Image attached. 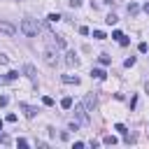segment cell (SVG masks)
<instances>
[{
  "label": "cell",
  "mask_w": 149,
  "mask_h": 149,
  "mask_svg": "<svg viewBox=\"0 0 149 149\" xmlns=\"http://www.w3.org/2000/svg\"><path fill=\"white\" fill-rule=\"evenodd\" d=\"M19 28H21V33H23L26 37H35V35L40 33L37 21H35V19H30V16H26V19L21 21V26H19Z\"/></svg>",
  "instance_id": "obj_1"
},
{
  "label": "cell",
  "mask_w": 149,
  "mask_h": 149,
  "mask_svg": "<svg viewBox=\"0 0 149 149\" xmlns=\"http://www.w3.org/2000/svg\"><path fill=\"white\" fill-rule=\"evenodd\" d=\"M74 114H77V121L79 123H88V109L84 105H74Z\"/></svg>",
  "instance_id": "obj_2"
},
{
  "label": "cell",
  "mask_w": 149,
  "mask_h": 149,
  "mask_svg": "<svg viewBox=\"0 0 149 149\" xmlns=\"http://www.w3.org/2000/svg\"><path fill=\"white\" fill-rule=\"evenodd\" d=\"M0 33L7 35V37H14L16 35V26H12L9 21H0Z\"/></svg>",
  "instance_id": "obj_3"
},
{
  "label": "cell",
  "mask_w": 149,
  "mask_h": 149,
  "mask_svg": "<svg viewBox=\"0 0 149 149\" xmlns=\"http://www.w3.org/2000/svg\"><path fill=\"white\" fill-rule=\"evenodd\" d=\"M44 63H47V65H51V68H54V65H56V63H58V54H56V51H54V49H44Z\"/></svg>",
  "instance_id": "obj_4"
},
{
  "label": "cell",
  "mask_w": 149,
  "mask_h": 149,
  "mask_svg": "<svg viewBox=\"0 0 149 149\" xmlns=\"http://www.w3.org/2000/svg\"><path fill=\"white\" fill-rule=\"evenodd\" d=\"M84 107H86L88 112H93V109L98 107V100H95V95H93V93H88V95L84 98Z\"/></svg>",
  "instance_id": "obj_5"
},
{
  "label": "cell",
  "mask_w": 149,
  "mask_h": 149,
  "mask_svg": "<svg viewBox=\"0 0 149 149\" xmlns=\"http://www.w3.org/2000/svg\"><path fill=\"white\" fill-rule=\"evenodd\" d=\"M23 72H26V77H28V79H30L33 84L37 81V72H35V68H33L30 63H26V65H23Z\"/></svg>",
  "instance_id": "obj_6"
},
{
  "label": "cell",
  "mask_w": 149,
  "mask_h": 149,
  "mask_svg": "<svg viewBox=\"0 0 149 149\" xmlns=\"http://www.w3.org/2000/svg\"><path fill=\"white\" fill-rule=\"evenodd\" d=\"M19 107H21V109H23V114H26V116H28V119H33V116H35V114H37V109H35V107H33V105H26V102H21V105H19Z\"/></svg>",
  "instance_id": "obj_7"
},
{
  "label": "cell",
  "mask_w": 149,
  "mask_h": 149,
  "mask_svg": "<svg viewBox=\"0 0 149 149\" xmlns=\"http://www.w3.org/2000/svg\"><path fill=\"white\" fill-rule=\"evenodd\" d=\"M61 81H63V84H79V77H77V74H63Z\"/></svg>",
  "instance_id": "obj_8"
},
{
  "label": "cell",
  "mask_w": 149,
  "mask_h": 149,
  "mask_svg": "<svg viewBox=\"0 0 149 149\" xmlns=\"http://www.w3.org/2000/svg\"><path fill=\"white\" fill-rule=\"evenodd\" d=\"M65 63H68L70 68H72V65H77V63H79V61H77V54H72V51H68V54H65Z\"/></svg>",
  "instance_id": "obj_9"
},
{
  "label": "cell",
  "mask_w": 149,
  "mask_h": 149,
  "mask_svg": "<svg viewBox=\"0 0 149 149\" xmlns=\"http://www.w3.org/2000/svg\"><path fill=\"white\" fill-rule=\"evenodd\" d=\"M91 77H95V79H105L107 74H105V70H100V68H93V70H91Z\"/></svg>",
  "instance_id": "obj_10"
},
{
  "label": "cell",
  "mask_w": 149,
  "mask_h": 149,
  "mask_svg": "<svg viewBox=\"0 0 149 149\" xmlns=\"http://www.w3.org/2000/svg\"><path fill=\"white\" fill-rule=\"evenodd\" d=\"M102 142H105V144H109V147H114V144H116L119 140H116L114 135H105V137H102Z\"/></svg>",
  "instance_id": "obj_11"
},
{
  "label": "cell",
  "mask_w": 149,
  "mask_h": 149,
  "mask_svg": "<svg viewBox=\"0 0 149 149\" xmlns=\"http://www.w3.org/2000/svg\"><path fill=\"white\" fill-rule=\"evenodd\" d=\"M126 9H128V14H130V16H135V14H137V12H140V7H137V5H135V2H130V5H128V7H126Z\"/></svg>",
  "instance_id": "obj_12"
},
{
  "label": "cell",
  "mask_w": 149,
  "mask_h": 149,
  "mask_svg": "<svg viewBox=\"0 0 149 149\" xmlns=\"http://www.w3.org/2000/svg\"><path fill=\"white\" fill-rule=\"evenodd\" d=\"M116 21H119V19H116V14H107V16H105V23H107V26H114Z\"/></svg>",
  "instance_id": "obj_13"
},
{
  "label": "cell",
  "mask_w": 149,
  "mask_h": 149,
  "mask_svg": "<svg viewBox=\"0 0 149 149\" xmlns=\"http://www.w3.org/2000/svg\"><path fill=\"white\" fill-rule=\"evenodd\" d=\"M16 77H19V72H16V70H9V72H7V77H5V81H14Z\"/></svg>",
  "instance_id": "obj_14"
},
{
  "label": "cell",
  "mask_w": 149,
  "mask_h": 149,
  "mask_svg": "<svg viewBox=\"0 0 149 149\" xmlns=\"http://www.w3.org/2000/svg\"><path fill=\"white\" fill-rule=\"evenodd\" d=\"M61 107H63V109H70V107H72V98H63V100H61Z\"/></svg>",
  "instance_id": "obj_15"
},
{
  "label": "cell",
  "mask_w": 149,
  "mask_h": 149,
  "mask_svg": "<svg viewBox=\"0 0 149 149\" xmlns=\"http://www.w3.org/2000/svg\"><path fill=\"white\" fill-rule=\"evenodd\" d=\"M114 130H116V133H121V135H128V130H126V126H123V123H116V126H114Z\"/></svg>",
  "instance_id": "obj_16"
},
{
  "label": "cell",
  "mask_w": 149,
  "mask_h": 149,
  "mask_svg": "<svg viewBox=\"0 0 149 149\" xmlns=\"http://www.w3.org/2000/svg\"><path fill=\"white\" fill-rule=\"evenodd\" d=\"M93 37H95V40H100V42H102V40H105V33H102V30H93Z\"/></svg>",
  "instance_id": "obj_17"
},
{
  "label": "cell",
  "mask_w": 149,
  "mask_h": 149,
  "mask_svg": "<svg viewBox=\"0 0 149 149\" xmlns=\"http://www.w3.org/2000/svg\"><path fill=\"white\" fill-rule=\"evenodd\" d=\"M42 102H44L47 107H51V105H54V98H51V95H44V98H42Z\"/></svg>",
  "instance_id": "obj_18"
},
{
  "label": "cell",
  "mask_w": 149,
  "mask_h": 149,
  "mask_svg": "<svg viewBox=\"0 0 149 149\" xmlns=\"http://www.w3.org/2000/svg\"><path fill=\"white\" fill-rule=\"evenodd\" d=\"M47 19H49V21H51V23H58V21H61V16H58V14H49V16H47Z\"/></svg>",
  "instance_id": "obj_19"
},
{
  "label": "cell",
  "mask_w": 149,
  "mask_h": 149,
  "mask_svg": "<svg viewBox=\"0 0 149 149\" xmlns=\"http://www.w3.org/2000/svg\"><path fill=\"white\" fill-rule=\"evenodd\" d=\"M137 49H140V54H147V51H149V47H147V42H140V47H137Z\"/></svg>",
  "instance_id": "obj_20"
},
{
  "label": "cell",
  "mask_w": 149,
  "mask_h": 149,
  "mask_svg": "<svg viewBox=\"0 0 149 149\" xmlns=\"http://www.w3.org/2000/svg\"><path fill=\"white\" fill-rule=\"evenodd\" d=\"M100 63H102V65H109V56H107V54H100Z\"/></svg>",
  "instance_id": "obj_21"
},
{
  "label": "cell",
  "mask_w": 149,
  "mask_h": 149,
  "mask_svg": "<svg viewBox=\"0 0 149 149\" xmlns=\"http://www.w3.org/2000/svg\"><path fill=\"white\" fill-rule=\"evenodd\" d=\"M112 37H114V40H116V42H119V40H121V37H123V33H121V30H114V33H112Z\"/></svg>",
  "instance_id": "obj_22"
},
{
  "label": "cell",
  "mask_w": 149,
  "mask_h": 149,
  "mask_svg": "<svg viewBox=\"0 0 149 149\" xmlns=\"http://www.w3.org/2000/svg\"><path fill=\"white\" fill-rule=\"evenodd\" d=\"M126 68H130V65H135V56H130V58H126V63H123Z\"/></svg>",
  "instance_id": "obj_23"
},
{
  "label": "cell",
  "mask_w": 149,
  "mask_h": 149,
  "mask_svg": "<svg viewBox=\"0 0 149 149\" xmlns=\"http://www.w3.org/2000/svg\"><path fill=\"white\" fill-rule=\"evenodd\" d=\"M128 42H130V40H128V37H126V35H123V37H121V40H119V44H121V47H128Z\"/></svg>",
  "instance_id": "obj_24"
},
{
  "label": "cell",
  "mask_w": 149,
  "mask_h": 149,
  "mask_svg": "<svg viewBox=\"0 0 149 149\" xmlns=\"http://www.w3.org/2000/svg\"><path fill=\"white\" fill-rule=\"evenodd\" d=\"M7 102H9V98H7V95H0V107H5Z\"/></svg>",
  "instance_id": "obj_25"
},
{
  "label": "cell",
  "mask_w": 149,
  "mask_h": 149,
  "mask_svg": "<svg viewBox=\"0 0 149 149\" xmlns=\"http://www.w3.org/2000/svg\"><path fill=\"white\" fill-rule=\"evenodd\" d=\"M7 63H9V58H7L5 54H0V65H7Z\"/></svg>",
  "instance_id": "obj_26"
},
{
  "label": "cell",
  "mask_w": 149,
  "mask_h": 149,
  "mask_svg": "<svg viewBox=\"0 0 149 149\" xmlns=\"http://www.w3.org/2000/svg\"><path fill=\"white\" fill-rule=\"evenodd\" d=\"M0 142H2V144H9V137H7V135H0Z\"/></svg>",
  "instance_id": "obj_27"
},
{
  "label": "cell",
  "mask_w": 149,
  "mask_h": 149,
  "mask_svg": "<svg viewBox=\"0 0 149 149\" xmlns=\"http://www.w3.org/2000/svg\"><path fill=\"white\" fill-rule=\"evenodd\" d=\"M144 12H147V14H149V2H147V5H144Z\"/></svg>",
  "instance_id": "obj_28"
}]
</instances>
